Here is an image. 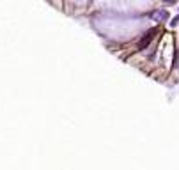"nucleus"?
Returning a JSON list of instances; mask_svg holds the SVG:
<instances>
[{
    "mask_svg": "<svg viewBox=\"0 0 179 170\" xmlns=\"http://www.w3.org/2000/svg\"><path fill=\"white\" fill-rule=\"evenodd\" d=\"M152 18H154L156 22H165V20L168 18V12L165 11V9H158V11L152 12Z\"/></svg>",
    "mask_w": 179,
    "mask_h": 170,
    "instance_id": "1",
    "label": "nucleus"
},
{
    "mask_svg": "<svg viewBox=\"0 0 179 170\" xmlns=\"http://www.w3.org/2000/svg\"><path fill=\"white\" fill-rule=\"evenodd\" d=\"M152 37H154V32H149V36H144V37H142V41H140V44H138V48H146L147 44L151 43L152 41Z\"/></svg>",
    "mask_w": 179,
    "mask_h": 170,
    "instance_id": "2",
    "label": "nucleus"
},
{
    "mask_svg": "<svg viewBox=\"0 0 179 170\" xmlns=\"http://www.w3.org/2000/svg\"><path fill=\"white\" fill-rule=\"evenodd\" d=\"M177 23H179V14H177V16H176V18H174L172 22H170V25H172V27H176Z\"/></svg>",
    "mask_w": 179,
    "mask_h": 170,
    "instance_id": "3",
    "label": "nucleus"
}]
</instances>
